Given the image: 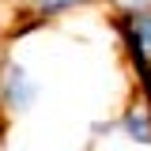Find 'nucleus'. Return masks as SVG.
Returning a JSON list of instances; mask_svg holds the SVG:
<instances>
[{
    "label": "nucleus",
    "mask_w": 151,
    "mask_h": 151,
    "mask_svg": "<svg viewBox=\"0 0 151 151\" xmlns=\"http://www.w3.org/2000/svg\"><path fill=\"white\" fill-rule=\"evenodd\" d=\"M121 45H125V57H129L132 72H136V87L140 94L151 102V8H140V12H117L110 19Z\"/></svg>",
    "instance_id": "nucleus-1"
},
{
    "label": "nucleus",
    "mask_w": 151,
    "mask_h": 151,
    "mask_svg": "<svg viewBox=\"0 0 151 151\" xmlns=\"http://www.w3.org/2000/svg\"><path fill=\"white\" fill-rule=\"evenodd\" d=\"M38 94H42V87H38L34 76L15 57H0V110L8 117H23V113L34 110Z\"/></svg>",
    "instance_id": "nucleus-2"
},
{
    "label": "nucleus",
    "mask_w": 151,
    "mask_h": 151,
    "mask_svg": "<svg viewBox=\"0 0 151 151\" xmlns=\"http://www.w3.org/2000/svg\"><path fill=\"white\" fill-rule=\"evenodd\" d=\"M94 0H27L30 15H42V19H57L64 12H76V8H87Z\"/></svg>",
    "instance_id": "nucleus-3"
},
{
    "label": "nucleus",
    "mask_w": 151,
    "mask_h": 151,
    "mask_svg": "<svg viewBox=\"0 0 151 151\" xmlns=\"http://www.w3.org/2000/svg\"><path fill=\"white\" fill-rule=\"evenodd\" d=\"M113 12H140V8H151V0H110Z\"/></svg>",
    "instance_id": "nucleus-4"
}]
</instances>
